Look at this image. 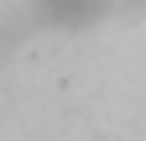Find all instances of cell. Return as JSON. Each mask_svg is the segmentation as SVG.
Instances as JSON below:
<instances>
[{"instance_id": "1", "label": "cell", "mask_w": 146, "mask_h": 141, "mask_svg": "<svg viewBox=\"0 0 146 141\" xmlns=\"http://www.w3.org/2000/svg\"><path fill=\"white\" fill-rule=\"evenodd\" d=\"M110 0H36V16L47 26H89L94 16H104Z\"/></svg>"}]
</instances>
